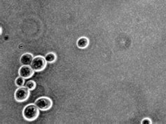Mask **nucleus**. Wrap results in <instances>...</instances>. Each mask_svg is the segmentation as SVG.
<instances>
[{
	"instance_id": "f257e3e1",
	"label": "nucleus",
	"mask_w": 166,
	"mask_h": 124,
	"mask_svg": "<svg viewBox=\"0 0 166 124\" xmlns=\"http://www.w3.org/2000/svg\"><path fill=\"white\" fill-rule=\"evenodd\" d=\"M39 114V108L34 104H28L23 109V117L27 121H32L35 120Z\"/></svg>"
},
{
	"instance_id": "f03ea898",
	"label": "nucleus",
	"mask_w": 166,
	"mask_h": 124,
	"mask_svg": "<svg viewBox=\"0 0 166 124\" xmlns=\"http://www.w3.org/2000/svg\"><path fill=\"white\" fill-rule=\"evenodd\" d=\"M46 64L47 62L45 58H43L41 56H38L37 57L34 58V59L31 63V67L34 71L40 72L45 69Z\"/></svg>"
},
{
	"instance_id": "7ed1b4c3",
	"label": "nucleus",
	"mask_w": 166,
	"mask_h": 124,
	"mask_svg": "<svg viewBox=\"0 0 166 124\" xmlns=\"http://www.w3.org/2000/svg\"><path fill=\"white\" fill-rule=\"evenodd\" d=\"M30 96V90L26 87H19L15 92V100L18 102H25Z\"/></svg>"
},
{
	"instance_id": "20e7f679",
	"label": "nucleus",
	"mask_w": 166,
	"mask_h": 124,
	"mask_svg": "<svg viewBox=\"0 0 166 124\" xmlns=\"http://www.w3.org/2000/svg\"><path fill=\"white\" fill-rule=\"evenodd\" d=\"M35 104L39 110L42 111H46L51 108L53 105V102L47 97H41L35 101Z\"/></svg>"
},
{
	"instance_id": "39448f33",
	"label": "nucleus",
	"mask_w": 166,
	"mask_h": 124,
	"mask_svg": "<svg viewBox=\"0 0 166 124\" xmlns=\"http://www.w3.org/2000/svg\"><path fill=\"white\" fill-rule=\"evenodd\" d=\"M19 75L20 77H23L24 79H29L33 75L34 70L31 66L29 65H23L19 69Z\"/></svg>"
},
{
	"instance_id": "423d86ee",
	"label": "nucleus",
	"mask_w": 166,
	"mask_h": 124,
	"mask_svg": "<svg viewBox=\"0 0 166 124\" xmlns=\"http://www.w3.org/2000/svg\"><path fill=\"white\" fill-rule=\"evenodd\" d=\"M33 59H34L33 56H32L31 53H24L23 55H22V56L21 57V59H20V61H21V63L22 65H31Z\"/></svg>"
},
{
	"instance_id": "0eeeda50",
	"label": "nucleus",
	"mask_w": 166,
	"mask_h": 124,
	"mask_svg": "<svg viewBox=\"0 0 166 124\" xmlns=\"http://www.w3.org/2000/svg\"><path fill=\"white\" fill-rule=\"evenodd\" d=\"M89 44V40L88 38L84 37H81L78 40L77 43H76V45L79 48V49H86V47H88Z\"/></svg>"
},
{
	"instance_id": "6e6552de",
	"label": "nucleus",
	"mask_w": 166,
	"mask_h": 124,
	"mask_svg": "<svg viewBox=\"0 0 166 124\" xmlns=\"http://www.w3.org/2000/svg\"><path fill=\"white\" fill-rule=\"evenodd\" d=\"M45 59L47 62H53L56 60V55L53 53H49L45 56Z\"/></svg>"
},
{
	"instance_id": "1a4fd4ad",
	"label": "nucleus",
	"mask_w": 166,
	"mask_h": 124,
	"mask_svg": "<svg viewBox=\"0 0 166 124\" xmlns=\"http://www.w3.org/2000/svg\"><path fill=\"white\" fill-rule=\"evenodd\" d=\"M25 87L29 89L30 91H32L36 88V83L34 81H29L26 83Z\"/></svg>"
},
{
	"instance_id": "9d476101",
	"label": "nucleus",
	"mask_w": 166,
	"mask_h": 124,
	"mask_svg": "<svg viewBox=\"0 0 166 124\" xmlns=\"http://www.w3.org/2000/svg\"><path fill=\"white\" fill-rule=\"evenodd\" d=\"M15 83H16L17 86L22 87L25 85V79H24L23 77H20L17 78V79H16V81H15Z\"/></svg>"
},
{
	"instance_id": "9b49d317",
	"label": "nucleus",
	"mask_w": 166,
	"mask_h": 124,
	"mask_svg": "<svg viewBox=\"0 0 166 124\" xmlns=\"http://www.w3.org/2000/svg\"><path fill=\"white\" fill-rule=\"evenodd\" d=\"M142 124H144V123H145V124H146V123H147V124L149 123V124H151V123H152V121H151L149 119L146 118V119H143V120L142 121Z\"/></svg>"
}]
</instances>
